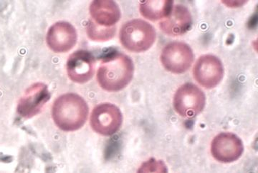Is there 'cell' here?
Returning a JSON list of instances; mask_svg holds the SVG:
<instances>
[{"instance_id": "obj_1", "label": "cell", "mask_w": 258, "mask_h": 173, "mask_svg": "<svg viewBox=\"0 0 258 173\" xmlns=\"http://www.w3.org/2000/svg\"><path fill=\"white\" fill-rule=\"evenodd\" d=\"M134 70L133 62L128 56L113 52L102 60L97 73V80L107 91H121L132 81Z\"/></svg>"}, {"instance_id": "obj_2", "label": "cell", "mask_w": 258, "mask_h": 173, "mask_svg": "<svg viewBox=\"0 0 258 173\" xmlns=\"http://www.w3.org/2000/svg\"><path fill=\"white\" fill-rule=\"evenodd\" d=\"M88 106L82 97L66 93L59 97L52 107V118L60 130L73 132L82 128L87 120Z\"/></svg>"}, {"instance_id": "obj_3", "label": "cell", "mask_w": 258, "mask_h": 173, "mask_svg": "<svg viewBox=\"0 0 258 173\" xmlns=\"http://www.w3.org/2000/svg\"><path fill=\"white\" fill-rule=\"evenodd\" d=\"M155 40L154 27L140 19L127 22L120 30V42L130 52H145L152 47Z\"/></svg>"}, {"instance_id": "obj_4", "label": "cell", "mask_w": 258, "mask_h": 173, "mask_svg": "<svg viewBox=\"0 0 258 173\" xmlns=\"http://www.w3.org/2000/svg\"><path fill=\"white\" fill-rule=\"evenodd\" d=\"M123 115L118 107L111 103H101L95 107L90 124L95 132L103 136H111L120 130Z\"/></svg>"}, {"instance_id": "obj_5", "label": "cell", "mask_w": 258, "mask_h": 173, "mask_svg": "<svg viewBox=\"0 0 258 173\" xmlns=\"http://www.w3.org/2000/svg\"><path fill=\"white\" fill-rule=\"evenodd\" d=\"M205 103V93L192 83H186L180 86L174 96V109L183 118L196 116L203 111Z\"/></svg>"}, {"instance_id": "obj_6", "label": "cell", "mask_w": 258, "mask_h": 173, "mask_svg": "<svg viewBox=\"0 0 258 173\" xmlns=\"http://www.w3.org/2000/svg\"><path fill=\"white\" fill-rule=\"evenodd\" d=\"M193 51L184 42H174L164 47L161 61L166 70L174 74L187 72L194 62Z\"/></svg>"}, {"instance_id": "obj_7", "label": "cell", "mask_w": 258, "mask_h": 173, "mask_svg": "<svg viewBox=\"0 0 258 173\" xmlns=\"http://www.w3.org/2000/svg\"><path fill=\"white\" fill-rule=\"evenodd\" d=\"M243 152V142L240 137L231 132L219 134L211 143L212 157L222 163L235 162L240 158Z\"/></svg>"}, {"instance_id": "obj_8", "label": "cell", "mask_w": 258, "mask_h": 173, "mask_svg": "<svg viewBox=\"0 0 258 173\" xmlns=\"http://www.w3.org/2000/svg\"><path fill=\"white\" fill-rule=\"evenodd\" d=\"M50 93L46 84L35 83L25 92L18 102L17 112L22 118L28 119L35 116L50 99Z\"/></svg>"}, {"instance_id": "obj_9", "label": "cell", "mask_w": 258, "mask_h": 173, "mask_svg": "<svg viewBox=\"0 0 258 173\" xmlns=\"http://www.w3.org/2000/svg\"><path fill=\"white\" fill-rule=\"evenodd\" d=\"M195 80L204 88L211 89L218 85L224 77V67L221 61L215 56L200 57L193 69Z\"/></svg>"}, {"instance_id": "obj_10", "label": "cell", "mask_w": 258, "mask_h": 173, "mask_svg": "<svg viewBox=\"0 0 258 173\" xmlns=\"http://www.w3.org/2000/svg\"><path fill=\"white\" fill-rule=\"evenodd\" d=\"M95 59L86 50L74 52L68 59L67 74L72 82L84 84L91 80L95 72Z\"/></svg>"}, {"instance_id": "obj_11", "label": "cell", "mask_w": 258, "mask_h": 173, "mask_svg": "<svg viewBox=\"0 0 258 173\" xmlns=\"http://www.w3.org/2000/svg\"><path fill=\"white\" fill-rule=\"evenodd\" d=\"M76 29L67 22H58L49 29L47 34V43L56 53L69 52L77 42Z\"/></svg>"}, {"instance_id": "obj_12", "label": "cell", "mask_w": 258, "mask_h": 173, "mask_svg": "<svg viewBox=\"0 0 258 173\" xmlns=\"http://www.w3.org/2000/svg\"><path fill=\"white\" fill-rule=\"evenodd\" d=\"M89 10L91 16L90 21L101 28H115L121 17L119 6L111 0L93 1Z\"/></svg>"}, {"instance_id": "obj_13", "label": "cell", "mask_w": 258, "mask_h": 173, "mask_svg": "<svg viewBox=\"0 0 258 173\" xmlns=\"http://www.w3.org/2000/svg\"><path fill=\"white\" fill-rule=\"evenodd\" d=\"M192 25V17L189 9L184 5L173 7L170 14L159 23L164 33L170 36H179L186 33Z\"/></svg>"}, {"instance_id": "obj_14", "label": "cell", "mask_w": 258, "mask_h": 173, "mask_svg": "<svg viewBox=\"0 0 258 173\" xmlns=\"http://www.w3.org/2000/svg\"><path fill=\"white\" fill-rule=\"evenodd\" d=\"M173 3L170 0H147L140 3L139 10L144 18L155 21L170 14Z\"/></svg>"}, {"instance_id": "obj_15", "label": "cell", "mask_w": 258, "mask_h": 173, "mask_svg": "<svg viewBox=\"0 0 258 173\" xmlns=\"http://www.w3.org/2000/svg\"><path fill=\"white\" fill-rule=\"evenodd\" d=\"M87 35L93 41L106 42L111 40L115 36L116 28H103L96 26L94 24L88 21L87 25Z\"/></svg>"}, {"instance_id": "obj_16", "label": "cell", "mask_w": 258, "mask_h": 173, "mask_svg": "<svg viewBox=\"0 0 258 173\" xmlns=\"http://www.w3.org/2000/svg\"><path fill=\"white\" fill-rule=\"evenodd\" d=\"M137 173H168V169L163 161L151 158L142 164Z\"/></svg>"}]
</instances>
